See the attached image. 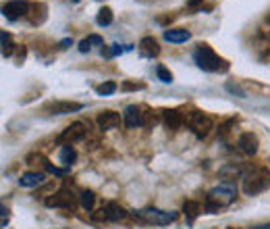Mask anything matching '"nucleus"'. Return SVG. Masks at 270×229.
<instances>
[{"label":"nucleus","mask_w":270,"mask_h":229,"mask_svg":"<svg viewBox=\"0 0 270 229\" xmlns=\"http://www.w3.org/2000/svg\"><path fill=\"white\" fill-rule=\"evenodd\" d=\"M239 150L243 154H248V156L256 154L258 152V137L254 133H241V137H239Z\"/></svg>","instance_id":"obj_14"},{"label":"nucleus","mask_w":270,"mask_h":229,"mask_svg":"<svg viewBox=\"0 0 270 229\" xmlns=\"http://www.w3.org/2000/svg\"><path fill=\"white\" fill-rule=\"evenodd\" d=\"M183 213L187 217V223H193L197 219V215H199V204L195 200H187L185 206H183Z\"/></svg>","instance_id":"obj_21"},{"label":"nucleus","mask_w":270,"mask_h":229,"mask_svg":"<svg viewBox=\"0 0 270 229\" xmlns=\"http://www.w3.org/2000/svg\"><path fill=\"white\" fill-rule=\"evenodd\" d=\"M202 2H204V0H189V2H187V6H189V8H197Z\"/></svg>","instance_id":"obj_30"},{"label":"nucleus","mask_w":270,"mask_h":229,"mask_svg":"<svg viewBox=\"0 0 270 229\" xmlns=\"http://www.w3.org/2000/svg\"><path fill=\"white\" fill-rule=\"evenodd\" d=\"M79 202H81V206H84L86 211H91V209H93V204H96V196H93V192H91V190H86V192H81Z\"/></svg>","instance_id":"obj_23"},{"label":"nucleus","mask_w":270,"mask_h":229,"mask_svg":"<svg viewBox=\"0 0 270 229\" xmlns=\"http://www.w3.org/2000/svg\"><path fill=\"white\" fill-rule=\"evenodd\" d=\"M77 202V196L71 190H58L50 198H46V206L50 209H73Z\"/></svg>","instance_id":"obj_6"},{"label":"nucleus","mask_w":270,"mask_h":229,"mask_svg":"<svg viewBox=\"0 0 270 229\" xmlns=\"http://www.w3.org/2000/svg\"><path fill=\"white\" fill-rule=\"evenodd\" d=\"M27 10H29V4L25 2V0H10V2H4L2 6H0V13H2L8 21L21 19L23 15H27Z\"/></svg>","instance_id":"obj_8"},{"label":"nucleus","mask_w":270,"mask_h":229,"mask_svg":"<svg viewBox=\"0 0 270 229\" xmlns=\"http://www.w3.org/2000/svg\"><path fill=\"white\" fill-rule=\"evenodd\" d=\"M123 88L125 90H137V88H142V86H139V84H125Z\"/></svg>","instance_id":"obj_31"},{"label":"nucleus","mask_w":270,"mask_h":229,"mask_svg":"<svg viewBox=\"0 0 270 229\" xmlns=\"http://www.w3.org/2000/svg\"><path fill=\"white\" fill-rule=\"evenodd\" d=\"M96 92H98L100 96H110V94H114V92H116V84H114V82L100 84V86L96 88Z\"/></svg>","instance_id":"obj_26"},{"label":"nucleus","mask_w":270,"mask_h":229,"mask_svg":"<svg viewBox=\"0 0 270 229\" xmlns=\"http://www.w3.org/2000/svg\"><path fill=\"white\" fill-rule=\"evenodd\" d=\"M139 52H142V56H146V59H154V56L160 54V46L154 38H142V42H139Z\"/></svg>","instance_id":"obj_13"},{"label":"nucleus","mask_w":270,"mask_h":229,"mask_svg":"<svg viewBox=\"0 0 270 229\" xmlns=\"http://www.w3.org/2000/svg\"><path fill=\"white\" fill-rule=\"evenodd\" d=\"M193 61L197 63L199 69H204V71H210V73H214V71H225L227 69V63L220 59V56L210 48V46L206 44H199L195 52H193Z\"/></svg>","instance_id":"obj_3"},{"label":"nucleus","mask_w":270,"mask_h":229,"mask_svg":"<svg viewBox=\"0 0 270 229\" xmlns=\"http://www.w3.org/2000/svg\"><path fill=\"white\" fill-rule=\"evenodd\" d=\"M189 38H191V33L187 29H167V31H164V40L173 42V44H183Z\"/></svg>","instance_id":"obj_15"},{"label":"nucleus","mask_w":270,"mask_h":229,"mask_svg":"<svg viewBox=\"0 0 270 229\" xmlns=\"http://www.w3.org/2000/svg\"><path fill=\"white\" fill-rule=\"evenodd\" d=\"M54 114H67V113H73V111H79L81 105L79 102H54V105L48 107Z\"/></svg>","instance_id":"obj_17"},{"label":"nucleus","mask_w":270,"mask_h":229,"mask_svg":"<svg viewBox=\"0 0 270 229\" xmlns=\"http://www.w3.org/2000/svg\"><path fill=\"white\" fill-rule=\"evenodd\" d=\"M69 46H71V40H63L61 42V48H69Z\"/></svg>","instance_id":"obj_33"},{"label":"nucleus","mask_w":270,"mask_h":229,"mask_svg":"<svg viewBox=\"0 0 270 229\" xmlns=\"http://www.w3.org/2000/svg\"><path fill=\"white\" fill-rule=\"evenodd\" d=\"M156 75H158V79H160L162 84H173V73H171L164 65H158V67H156Z\"/></svg>","instance_id":"obj_25"},{"label":"nucleus","mask_w":270,"mask_h":229,"mask_svg":"<svg viewBox=\"0 0 270 229\" xmlns=\"http://www.w3.org/2000/svg\"><path fill=\"white\" fill-rule=\"evenodd\" d=\"M96 21H98V25H102V27L110 25V23H112V10H110L108 6L100 8V10H98V17H96Z\"/></svg>","instance_id":"obj_24"},{"label":"nucleus","mask_w":270,"mask_h":229,"mask_svg":"<svg viewBox=\"0 0 270 229\" xmlns=\"http://www.w3.org/2000/svg\"><path fill=\"white\" fill-rule=\"evenodd\" d=\"M100 213H102V215L98 217V219L112 221V223H119V221L127 219V215H129V213L123 209V206H121V204H116V202H108Z\"/></svg>","instance_id":"obj_9"},{"label":"nucleus","mask_w":270,"mask_h":229,"mask_svg":"<svg viewBox=\"0 0 270 229\" xmlns=\"http://www.w3.org/2000/svg\"><path fill=\"white\" fill-rule=\"evenodd\" d=\"M0 50H2L4 56H10L15 50V42L10 38V33H6V31H0Z\"/></svg>","instance_id":"obj_20"},{"label":"nucleus","mask_w":270,"mask_h":229,"mask_svg":"<svg viewBox=\"0 0 270 229\" xmlns=\"http://www.w3.org/2000/svg\"><path fill=\"white\" fill-rule=\"evenodd\" d=\"M187 123H189V127L193 129V133L197 137H206L210 133V129H212V119L206 117L204 113H197V111H193L189 117H187Z\"/></svg>","instance_id":"obj_5"},{"label":"nucleus","mask_w":270,"mask_h":229,"mask_svg":"<svg viewBox=\"0 0 270 229\" xmlns=\"http://www.w3.org/2000/svg\"><path fill=\"white\" fill-rule=\"evenodd\" d=\"M235 198H237V186H235L233 181L220 183V186H216V188H212L208 192L206 211L208 213H216V211L222 209V206H229Z\"/></svg>","instance_id":"obj_1"},{"label":"nucleus","mask_w":270,"mask_h":229,"mask_svg":"<svg viewBox=\"0 0 270 229\" xmlns=\"http://www.w3.org/2000/svg\"><path fill=\"white\" fill-rule=\"evenodd\" d=\"M133 217L142 223L150 225H171L173 221H177V213L175 211H160V209H144V211H135Z\"/></svg>","instance_id":"obj_4"},{"label":"nucleus","mask_w":270,"mask_h":229,"mask_svg":"<svg viewBox=\"0 0 270 229\" xmlns=\"http://www.w3.org/2000/svg\"><path fill=\"white\" fill-rule=\"evenodd\" d=\"M86 133H88V129H86V123L75 121V123L69 125V127H67V129L61 133V135H58V142H61V144H67V146H71L73 142L84 140Z\"/></svg>","instance_id":"obj_7"},{"label":"nucleus","mask_w":270,"mask_h":229,"mask_svg":"<svg viewBox=\"0 0 270 229\" xmlns=\"http://www.w3.org/2000/svg\"><path fill=\"white\" fill-rule=\"evenodd\" d=\"M46 181V175L44 173H38V171H27L19 177V186L21 188H38Z\"/></svg>","instance_id":"obj_12"},{"label":"nucleus","mask_w":270,"mask_h":229,"mask_svg":"<svg viewBox=\"0 0 270 229\" xmlns=\"http://www.w3.org/2000/svg\"><path fill=\"white\" fill-rule=\"evenodd\" d=\"M0 219H2V221H6V219H8V209H6V206H4L2 202H0Z\"/></svg>","instance_id":"obj_29"},{"label":"nucleus","mask_w":270,"mask_h":229,"mask_svg":"<svg viewBox=\"0 0 270 229\" xmlns=\"http://www.w3.org/2000/svg\"><path fill=\"white\" fill-rule=\"evenodd\" d=\"M123 50H125V48H121L119 44H112V46H110V50L106 52V56H116V54H121Z\"/></svg>","instance_id":"obj_28"},{"label":"nucleus","mask_w":270,"mask_h":229,"mask_svg":"<svg viewBox=\"0 0 270 229\" xmlns=\"http://www.w3.org/2000/svg\"><path fill=\"white\" fill-rule=\"evenodd\" d=\"M58 158H61V163H63L65 167H71V165L75 163V158H77L75 148H73V146H63L61 152H58Z\"/></svg>","instance_id":"obj_19"},{"label":"nucleus","mask_w":270,"mask_h":229,"mask_svg":"<svg viewBox=\"0 0 270 229\" xmlns=\"http://www.w3.org/2000/svg\"><path fill=\"white\" fill-rule=\"evenodd\" d=\"M123 121L129 129L137 127V125H142V109H139L137 105H129L123 113Z\"/></svg>","instance_id":"obj_11"},{"label":"nucleus","mask_w":270,"mask_h":229,"mask_svg":"<svg viewBox=\"0 0 270 229\" xmlns=\"http://www.w3.org/2000/svg\"><path fill=\"white\" fill-rule=\"evenodd\" d=\"M241 167L237 165V163H233V165H225V167H220V171H218V175L222 177V179H229V181H233V179H237V177H241Z\"/></svg>","instance_id":"obj_18"},{"label":"nucleus","mask_w":270,"mask_h":229,"mask_svg":"<svg viewBox=\"0 0 270 229\" xmlns=\"http://www.w3.org/2000/svg\"><path fill=\"white\" fill-rule=\"evenodd\" d=\"M91 46H102V38L96 36V33H91V36H88L86 40L79 42V52H90Z\"/></svg>","instance_id":"obj_22"},{"label":"nucleus","mask_w":270,"mask_h":229,"mask_svg":"<svg viewBox=\"0 0 270 229\" xmlns=\"http://www.w3.org/2000/svg\"><path fill=\"white\" fill-rule=\"evenodd\" d=\"M250 229H270V223H264V225H256V227H250Z\"/></svg>","instance_id":"obj_32"},{"label":"nucleus","mask_w":270,"mask_h":229,"mask_svg":"<svg viewBox=\"0 0 270 229\" xmlns=\"http://www.w3.org/2000/svg\"><path fill=\"white\" fill-rule=\"evenodd\" d=\"M162 114H164V123L169 125L171 129H179L181 125H183V114L179 113V111H162Z\"/></svg>","instance_id":"obj_16"},{"label":"nucleus","mask_w":270,"mask_h":229,"mask_svg":"<svg viewBox=\"0 0 270 229\" xmlns=\"http://www.w3.org/2000/svg\"><path fill=\"white\" fill-rule=\"evenodd\" d=\"M241 188L248 196H256V194H262L270 188V171L266 169H252L243 175Z\"/></svg>","instance_id":"obj_2"},{"label":"nucleus","mask_w":270,"mask_h":229,"mask_svg":"<svg viewBox=\"0 0 270 229\" xmlns=\"http://www.w3.org/2000/svg\"><path fill=\"white\" fill-rule=\"evenodd\" d=\"M227 229H235V227H227Z\"/></svg>","instance_id":"obj_34"},{"label":"nucleus","mask_w":270,"mask_h":229,"mask_svg":"<svg viewBox=\"0 0 270 229\" xmlns=\"http://www.w3.org/2000/svg\"><path fill=\"white\" fill-rule=\"evenodd\" d=\"M139 109H142V125H152V121H156L154 114L150 113V109H146V107H139Z\"/></svg>","instance_id":"obj_27"},{"label":"nucleus","mask_w":270,"mask_h":229,"mask_svg":"<svg viewBox=\"0 0 270 229\" xmlns=\"http://www.w3.org/2000/svg\"><path fill=\"white\" fill-rule=\"evenodd\" d=\"M121 125V117H119V113H114V111H104L98 114V127L102 131H110V129H116Z\"/></svg>","instance_id":"obj_10"}]
</instances>
